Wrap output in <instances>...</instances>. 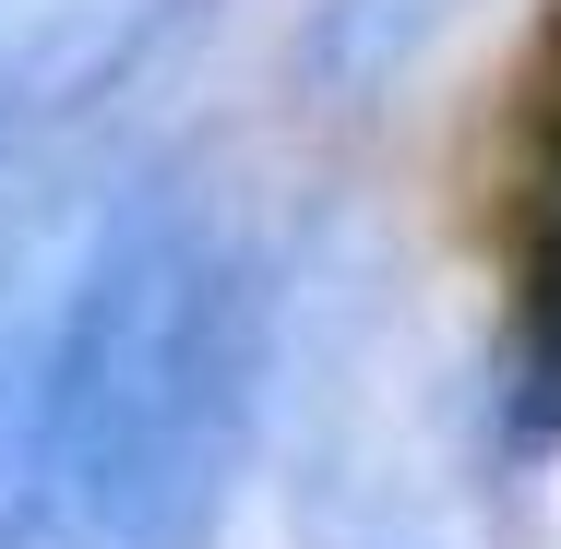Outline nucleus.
I'll list each match as a JSON object with an SVG mask.
<instances>
[{
  "label": "nucleus",
  "mask_w": 561,
  "mask_h": 549,
  "mask_svg": "<svg viewBox=\"0 0 561 549\" xmlns=\"http://www.w3.org/2000/svg\"><path fill=\"white\" fill-rule=\"evenodd\" d=\"M490 454L550 466L561 454V131L514 180V287L490 334Z\"/></svg>",
  "instance_id": "3"
},
{
  "label": "nucleus",
  "mask_w": 561,
  "mask_h": 549,
  "mask_svg": "<svg viewBox=\"0 0 561 549\" xmlns=\"http://www.w3.org/2000/svg\"><path fill=\"white\" fill-rule=\"evenodd\" d=\"M478 0H299V36H287V84L311 108H382Z\"/></svg>",
  "instance_id": "4"
},
{
  "label": "nucleus",
  "mask_w": 561,
  "mask_h": 549,
  "mask_svg": "<svg viewBox=\"0 0 561 549\" xmlns=\"http://www.w3.org/2000/svg\"><path fill=\"white\" fill-rule=\"evenodd\" d=\"M119 180H60L48 156H12L0 168V478L24 466L36 431V382H48V334L72 299V263L108 216Z\"/></svg>",
  "instance_id": "2"
},
{
  "label": "nucleus",
  "mask_w": 561,
  "mask_h": 549,
  "mask_svg": "<svg viewBox=\"0 0 561 549\" xmlns=\"http://www.w3.org/2000/svg\"><path fill=\"white\" fill-rule=\"evenodd\" d=\"M287 358V263L192 168H119L48 334L0 549H216Z\"/></svg>",
  "instance_id": "1"
}]
</instances>
